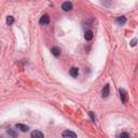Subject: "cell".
<instances>
[{"instance_id":"12","label":"cell","mask_w":138,"mask_h":138,"mask_svg":"<svg viewBox=\"0 0 138 138\" xmlns=\"http://www.w3.org/2000/svg\"><path fill=\"white\" fill-rule=\"evenodd\" d=\"M14 23V17L13 16H8L7 17V24L8 25H12Z\"/></svg>"},{"instance_id":"1","label":"cell","mask_w":138,"mask_h":138,"mask_svg":"<svg viewBox=\"0 0 138 138\" xmlns=\"http://www.w3.org/2000/svg\"><path fill=\"white\" fill-rule=\"evenodd\" d=\"M72 8H73V5L70 1H65L62 4V9H63V11H65V12H69V11L72 10Z\"/></svg>"},{"instance_id":"13","label":"cell","mask_w":138,"mask_h":138,"mask_svg":"<svg viewBox=\"0 0 138 138\" xmlns=\"http://www.w3.org/2000/svg\"><path fill=\"white\" fill-rule=\"evenodd\" d=\"M8 134H9V135H11V136H13V137L17 136V134H16L15 132H14L13 130H11V128H10V130H8Z\"/></svg>"},{"instance_id":"9","label":"cell","mask_w":138,"mask_h":138,"mask_svg":"<svg viewBox=\"0 0 138 138\" xmlns=\"http://www.w3.org/2000/svg\"><path fill=\"white\" fill-rule=\"evenodd\" d=\"M51 52H52V54L54 55L55 57H58L60 55V49L57 48V47H54V48L51 49Z\"/></svg>"},{"instance_id":"8","label":"cell","mask_w":138,"mask_h":138,"mask_svg":"<svg viewBox=\"0 0 138 138\" xmlns=\"http://www.w3.org/2000/svg\"><path fill=\"white\" fill-rule=\"evenodd\" d=\"M31 137L32 138H43L44 135H43V133H41L40 131H35L31 133Z\"/></svg>"},{"instance_id":"10","label":"cell","mask_w":138,"mask_h":138,"mask_svg":"<svg viewBox=\"0 0 138 138\" xmlns=\"http://www.w3.org/2000/svg\"><path fill=\"white\" fill-rule=\"evenodd\" d=\"M84 38L86 41H90L93 39V31L92 30H86L85 34H84Z\"/></svg>"},{"instance_id":"3","label":"cell","mask_w":138,"mask_h":138,"mask_svg":"<svg viewBox=\"0 0 138 138\" xmlns=\"http://www.w3.org/2000/svg\"><path fill=\"white\" fill-rule=\"evenodd\" d=\"M120 98H121V102L123 104L126 103V99H127V93L124 89H120Z\"/></svg>"},{"instance_id":"4","label":"cell","mask_w":138,"mask_h":138,"mask_svg":"<svg viewBox=\"0 0 138 138\" xmlns=\"http://www.w3.org/2000/svg\"><path fill=\"white\" fill-rule=\"evenodd\" d=\"M109 93H110V86H109V84H106V85L104 86L103 91H102L103 97H104V98H107V97L109 96Z\"/></svg>"},{"instance_id":"15","label":"cell","mask_w":138,"mask_h":138,"mask_svg":"<svg viewBox=\"0 0 138 138\" xmlns=\"http://www.w3.org/2000/svg\"><path fill=\"white\" fill-rule=\"evenodd\" d=\"M90 117H91V119H92L93 122H95V121H96V118H95V115H94V113H93L92 111L90 112Z\"/></svg>"},{"instance_id":"6","label":"cell","mask_w":138,"mask_h":138,"mask_svg":"<svg viewBox=\"0 0 138 138\" xmlns=\"http://www.w3.org/2000/svg\"><path fill=\"white\" fill-rule=\"evenodd\" d=\"M15 127L17 128V130H20V131H22V132H27V131L29 130V126H28V125H25V124H21V123L16 124V125H15Z\"/></svg>"},{"instance_id":"2","label":"cell","mask_w":138,"mask_h":138,"mask_svg":"<svg viewBox=\"0 0 138 138\" xmlns=\"http://www.w3.org/2000/svg\"><path fill=\"white\" fill-rule=\"evenodd\" d=\"M62 136H63L64 138H68V137H72V138H76V137H77V134L75 133V132H72V131L66 130V131H64V132H63Z\"/></svg>"},{"instance_id":"7","label":"cell","mask_w":138,"mask_h":138,"mask_svg":"<svg viewBox=\"0 0 138 138\" xmlns=\"http://www.w3.org/2000/svg\"><path fill=\"white\" fill-rule=\"evenodd\" d=\"M69 75L71 77H73V78H76V77H78V75H79V69L77 67H72L69 70Z\"/></svg>"},{"instance_id":"14","label":"cell","mask_w":138,"mask_h":138,"mask_svg":"<svg viewBox=\"0 0 138 138\" xmlns=\"http://www.w3.org/2000/svg\"><path fill=\"white\" fill-rule=\"evenodd\" d=\"M119 137H120V138H123V137L128 138V137H130V134H127V133H121V134L119 135Z\"/></svg>"},{"instance_id":"11","label":"cell","mask_w":138,"mask_h":138,"mask_svg":"<svg viewBox=\"0 0 138 138\" xmlns=\"http://www.w3.org/2000/svg\"><path fill=\"white\" fill-rule=\"evenodd\" d=\"M115 22H117V24H119V25H124L126 23V17L125 16H119V17H117V20H115Z\"/></svg>"},{"instance_id":"16","label":"cell","mask_w":138,"mask_h":138,"mask_svg":"<svg viewBox=\"0 0 138 138\" xmlns=\"http://www.w3.org/2000/svg\"><path fill=\"white\" fill-rule=\"evenodd\" d=\"M136 42H137V39L135 38V39H133V40L131 41V45H132V47H135V45H136Z\"/></svg>"},{"instance_id":"5","label":"cell","mask_w":138,"mask_h":138,"mask_svg":"<svg viewBox=\"0 0 138 138\" xmlns=\"http://www.w3.org/2000/svg\"><path fill=\"white\" fill-rule=\"evenodd\" d=\"M39 23H40L41 25H48V24L50 23V17H49V15H47V14L42 15L41 19H40V21H39Z\"/></svg>"}]
</instances>
